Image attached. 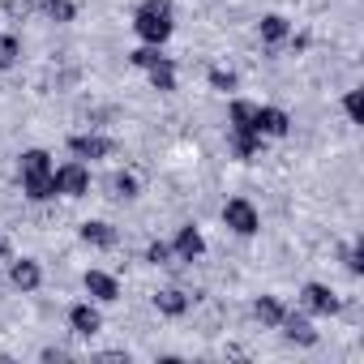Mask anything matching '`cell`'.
Listing matches in <instances>:
<instances>
[{
    "label": "cell",
    "instance_id": "cell-1",
    "mask_svg": "<svg viewBox=\"0 0 364 364\" xmlns=\"http://www.w3.org/2000/svg\"><path fill=\"white\" fill-rule=\"evenodd\" d=\"M133 31H137L141 43L163 48V43L171 39V31H176V22H171V5H167V0H146V5H137V14H133Z\"/></svg>",
    "mask_w": 364,
    "mask_h": 364
},
{
    "label": "cell",
    "instance_id": "cell-2",
    "mask_svg": "<svg viewBox=\"0 0 364 364\" xmlns=\"http://www.w3.org/2000/svg\"><path fill=\"white\" fill-rule=\"evenodd\" d=\"M223 223L236 236H257L262 232V215H257V206L249 198H228L223 202Z\"/></svg>",
    "mask_w": 364,
    "mask_h": 364
},
{
    "label": "cell",
    "instance_id": "cell-3",
    "mask_svg": "<svg viewBox=\"0 0 364 364\" xmlns=\"http://www.w3.org/2000/svg\"><path fill=\"white\" fill-rule=\"evenodd\" d=\"M52 185H56V198H86L90 193V167L77 159V163H65L52 171Z\"/></svg>",
    "mask_w": 364,
    "mask_h": 364
},
{
    "label": "cell",
    "instance_id": "cell-4",
    "mask_svg": "<svg viewBox=\"0 0 364 364\" xmlns=\"http://www.w3.org/2000/svg\"><path fill=\"white\" fill-rule=\"evenodd\" d=\"M253 133L257 137H287L291 133V116L283 107H257L253 112Z\"/></svg>",
    "mask_w": 364,
    "mask_h": 364
},
{
    "label": "cell",
    "instance_id": "cell-5",
    "mask_svg": "<svg viewBox=\"0 0 364 364\" xmlns=\"http://www.w3.org/2000/svg\"><path fill=\"white\" fill-rule=\"evenodd\" d=\"M82 287H86L90 300H99V304H116V300H120V279L107 274V270H86V274H82Z\"/></svg>",
    "mask_w": 364,
    "mask_h": 364
},
{
    "label": "cell",
    "instance_id": "cell-6",
    "mask_svg": "<svg viewBox=\"0 0 364 364\" xmlns=\"http://www.w3.org/2000/svg\"><path fill=\"white\" fill-rule=\"evenodd\" d=\"M69 150H73L77 159H90V163H95V159H107V154L116 150V141L103 137V133H73V137H69Z\"/></svg>",
    "mask_w": 364,
    "mask_h": 364
},
{
    "label": "cell",
    "instance_id": "cell-7",
    "mask_svg": "<svg viewBox=\"0 0 364 364\" xmlns=\"http://www.w3.org/2000/svg\"><path fill=\"white\" fill-rule=\"evenodd\" d=\"M9 283H14L22 296L39 291V287H43V270H39V262H35V257H14V266H9Z\"/></svg>",
    "mask_w": 364,
    "mask_h": 364
},
{
    "label": "cell",
    "instance_id": "cell-8",
    "mask_svg": "<svg viewBox=\"0 0 364 364\" xmlns=\"http://www.w3.org/2000/svg\"><path fill=\"white\" fill-rule=\"evenodd\" d=\"M206 253V240H202V232L193 228V223H185L176 232V245H171V257H180V262H198Z\"/></svg>",
    "mask_w": 364,
    "mask_h": 364
},
{
    "label": "cell",
    "instance_id": "cell-9",
    "mask_svg": "<svg viewBox=\"0 0 364 364\" xmlns=\"http://www.w3.org/2000/svg\"><path fill=\"white\" fill-rule=\"evenodd\" d=\"M189 309H193V296L189 291H180V287L154 291V313H163V317H185Z\"/></svg>",
    "mask_w": 364,
    "mask_h": 364
},
{
    "label": "cell",
    "instance_id": "cell-10",
    "mask_svg": "<svg viewBox=\"0 0 364 364\" xmlns=\"http://www.w3.org/2000/svg\"><path fill=\"white\" fill-rule=\"evenodd\" d=\"M304 309H309V313H317V317H330V313H338V309H343V300H338L326 283H309V287H304Z\"/></svg>",
    "mask_w": 364,
    "mask_h": 364
},
{
    "label": "cell",
    "instance_id": "cell-11",
    "mask_svg": "<svg viewBox=\"0 0 364 364\" xmlns=\"http://www.w3.org/2000/svg\"><path fill=\"white\" fill-rule=\"evenodd\" d=\"M69 326H73V334L90 338V334H99V330H103V313H99L90 300H82V304H73V309H69Z\"/></svg>",
    "mask_w": 364,
    "mask_h": 364
},
{
    "label": "cell",
    "instance_id": "cell-12",
    "mask_svg": "<svg viewBox=\"0 0 364 364\" xmlns=\"http://www.w3.org/2000/svg\"><path fill=\"white\" fill-rule=\"evenodd\" d=\"M18 176H22V180H43V176H52V154H48V150H22Z\"/></svg>",
    "mask_w": 364,
    "mask_h": 364
},
{
    "label": "cell",
    "instance_id": "cell-13",
    "mask_svg": "<svg viewBox=\"0 0 364 364\" xmlns=\"http://www.w3.org/2000/svg\"><path fill=\"white\" fill-rule=\"evenodd\" d=\"M283 334L291 338V343H300V347H313L317 343V330H313V321L304 317V313H283Z\"/></svg>",
    "mask_w": 364,
    "mask_h": 364
},
{
    "label": "cell",
    "instance_id": "cell-14",
    "mask_svg": "<svg viewBox=\"0 0 364 364\" xmlns=\"http://www.w3.org/2000/svg\"><path fill=\"white\" fill-rule=\"evenodd\" d=\"M137 193H141L137 171H112V180H107V198L112 202H133Z\"/></svg>",
    "mask_w": 364,
    "mask_h": 364
},
{
    "label": "cell",
    "instance_id": "cell-15",
    "mask_svg": "<svg viewBox=\"0 0 364 364\" xmlns=\"http://www.w3.org/2000/svg\"><path fill=\"white\" fill-rule=\"evenodd\" d=\"M82 240H86V245H95V249H116V240H120V236H116V228H112V223H103V219H86V223H82Z\"/></svg>",
    "mask_w": 364,
    "mask_h": 364
},
{
    "label": "cell",
    "instance_id": "cell-16",
    "mask_svg": "<svg viewBox=\"0 0 364 364\" xmlns=\"http://www.w3.org/2000/svg\"><path fill=\"white\" fill-rule=\"evenodd\" d=\"M257 35H262V43H287L291 22H287L283 14H266V18L257 22Z\"/></svg>",
    "mask_w": 364,
    "mask_h": 364
},
{
    "label": "cell",
    "instance_id": "cell-17",
    "mask_svg": "<svg viewBox=\"0 0 364 364\" xmlns=\"http://www.w3.org/2000/svg\"><path fill=\"white\" fill-rule=\"evenodd\" d=\"M283 313H287V309H283L274 296H257V300H253V317L262 321V330H279Z\"/></svg>",
    "mask_w": 364,
    "mask_h": 364
},
{
    "label": "cell",
    "instance_id": "cell-18",
    "mask_svg": "<svg viewBox=\"0 0 364 364\" xmlns=\"http://www.w3.org/2000/svg\"><path fill=\"white\" fill-rule=\"evenodd\" d=\"M253 112H257V103L236 99V103L228 107V124H232V133H253Z\"/></svg>",
    "mask_w": 364,
    "mask_h": 364
},
{
    "label": "cell",
    "instance_id": "cell-19",
    "mask_svg": "<svg viewBox=\"0 0 364 364\" xmlns=\"http://www.w3.org/2000/svg\"><path fill=\"white\" fill-rule=\"evenodd\" d=\"M39 9H43V18L56 22V26H69V22L77 18V5H73V0H39Z\"/></svg>",
    "mask_w": 364,
    "mask_h": 364
},
{
    "label": "cell",
    "instance_id": "cell-20",
    "mask_svg": "<svg viewBox=\"0 0 364 364\" xmlns=\"http://www.w3.org/2000/svg\"><path fill=\"white\" fill-rule=\"evenodd\" d=\"M146 73H150V90H159V95H171L176 90V65L171 60H163V65H154Z\"/></svg>",
    "mask_w": 364,
    "mask_h": 364
},
{
    "label": "cell",
    "instance_id": "cell-21",
    "mask_svg": "<svg viewBox=\"0 0 364 364\" xmlns=\"http://www.w3.org/2000/svg\"><path fill=\"white\" fill-rule=\"evenodd\" d=\"M163 60H171V56H163V48H154V43L129 52V65H137V69H154V65H163Z\"/></svg>",
    "mask_w": 364,
    "mask_h": 364
},
{
    "label": "cell",
    "instance_id": "cell-22",
    "mask_svg": "<svg viewBox=\"0 0 364 364\" xmlns=\"http://www.w3.org/2000/svg\"><path fill=\"white\" fill-rule=\"evenodd\" d=\"M22 60V39L18 35H0V69H14Z\"/></svg>",
    "mask_w": 364,
    "mask_h": 364
},
{
    "label": "cell",
    "instance_id": "cell-23",
    "mask_svg": "<svg viewBox=\"0 0 364 364\" xmlns=\"http://www.w3.org/2000/svg\"><path fill=\"white\" fill-rule=\"evenodd\" d=\"M206 82H210V90H219V95H232V90H236V73H232V69H210Z\"/></svg>",
    "mask_w": 364,
    "mask_h": 364
},
{
    "label": "cell",
    "instance_id": "cell-24",
    "mask_svg": "<svg viewBox=\"0 0 364 364\" xmlns=\"http://www.w3.org/2000/svg\"><path fill=\"white\" fill-rule=\"evenodd\" d=\"M0 9L9 14V22H26L35 14V0H0Z\"/></svg>",
    "mask_w": 364,
    "mask_h": 364
},
{
    "label": "cell",
    "instance_id": "cell-25",
    "mask_svg": "<svg viewBox=\"0 0 364 364\" xmlns=\"http://www.w3.org/2000/svg\"><path fill=\"white\" fill-rule=\"evenodd\" d=\"M343 112H347V120H351V124H360V120H364V99H360V90H347V95H343Z\"/></svg>",
    "mask_w": 364,
    "mask_h": 364
},
{
    "label": "cell",
    "instance_id": "cell-26",
    "mask_svg": "<svg viewBox=\"0 0 364 364\" xmlns=\"http://www.w3.org/2000/svg\"><path fill=\"white\" fill-rule=\"evenodd\" d=\"M146 262H150V266H171V245L150 240V245H146Z\"/></svg>",
    "mask_w": 364,
    "mask_h": 364
},
{
    "label": "cell",
    "instance_id": "cell-27",
    "mask_svg": "<svg viewBox=\"0 0 364 364\" xmlns=\"http://www.w3.org/2000/svg\"><path fill=\"white\" fill-rule=\"evenodd\" d=\"M343 262H347V270H351V274H360V270H364V253H360V245H351V249L343 253Z\"/></svg>",
    "mask_w": 364,
    "mask_h": 364
}]
</instances>
